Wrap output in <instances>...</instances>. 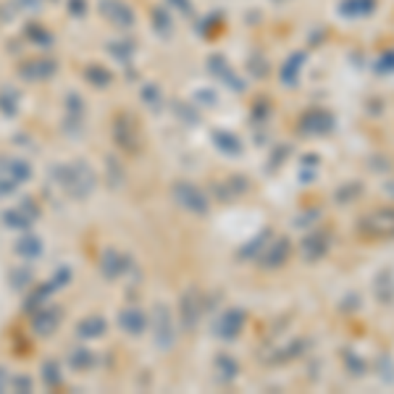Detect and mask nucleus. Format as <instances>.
<instances>
[{"instance_id":"obj_1","label":"nucleus","mask_w":394,"mask_h":394,"mask_svg":"<svg viewBox=\"0 0 394 394\" xmlns=\"http://www.w3.org/2000/svg\"><path fill=\"white\" fill-rule=\"evenodd\" d=\"M355 231L365 242H386L394 239V208H374L355 221Z\"/></svg>"},{"instance_id":"obj_2","label":"nucleus","mask_w":394,"mask_h":394,"mask_svg":"<svg viewBox=\"0 0 394 394\" xmlns=\"http://www.w3.org/2000/svg\"><path fill=\"white\" fill-rule=\"evenodd\" d=\"M331 242H334L331 231H315V234L305 236L303 239V258H305L307 263L324 260L329 255V250H331Z\"/></svg>"},{"instance_id":"obj_3","label":"nucleus","mask_w":394,"mask_h":394,"mask_svg":"<svg viewBox=\"0 0 394 394\" xmlns=\"http://www.w3.org/2000/svg\"><path fill=\"white\" fill-rule=\"evenodd\" d=\"M336 127V118L329 113V110H310L303 116L300 121V129L305 132V134H318V137H324V134H331Z\"/></svg>"},{"instance_id":"obj_4","label":"nucleus","mask_w":394,"mask_h":394,"mask_svg":"<svg viewBox=\"0 0 394 394\" xmlns=\"http://www.w3.org/2000/svg\"><path fill=\"white\" fill-rule=\"evenodd\" d=\"M379 6V0H342L339 3V13L345 16V19H365V16H371Z\"/></svg>"},{"instance_id":"obj_5","label":"nucleus","mask_w":394,"mask_h":394,"mask_svg":"<svg viewBox=\"0 0 394 394\" xmlns=\"http://www.w3.org/2000/svg\"><path fill=\"white\" fill-rule=\"evenodd\" d=\"M360 195H363V182H345L342 187H336L334 200L336 205H352V203H357Z\"/></svg>"},{"instance_id":"obj_6","label":"nucleus","mask_w":394,"mask_h":394,"mask_svg":"<svg viewBox=\"0 0 394 394\" xmlns=\"http://www.w3.org/2000/svg\"><path fill=\"white\" fill-rule=\"evenodd\" d=\"M376 297H379V303H384V305H389L394 300V279L389 268H384L381 274L376 276Z\"/></svg>"},{"instance_id":"obj_7","label":"nucleus","mask_w":394,"mask_h":394,"mask_svg":"<svg viewBox=\"0 0 394 394\" xmlns=\"http://www.w3.org/2000/svg\"><path fill=\"white\" fill-rule=\"evenodd\" d=\"M342 360H345V371L352 379H363L365 371H368V365H365L363 357H357L352 350H342Z\"/></svg>"},{"instance_id":"obj_8","label":"nucleus","mask_w":394,"mask_h":394,"mask_svg":"<svg viewBox=\"0 0 394 394\" xmlns=\"http://www.w3.org/2000/svg\"><path fill=\"white\" fill-rule=\"evenodd\" d=\"M360 307H363V297L357 295V292H350V295L339 303V313H345V315L347 313H357Z\"/></svg>"},{"instance_id":"obj_9","label":"nucleus","mask_w":394,"mask_h":394,"mask_svg":"<svg viewBox=\"0 0 394 394\" xmlns=\"http://www.w3.org/2000/svg\"><path fill=\"white\" fill-rule=\"evenodd\" d=\"M286 255H289V242L286 239H279V245L271 250V255H268V263H274V268L279 266V263H284Z\"/></svg>"},{"instance_id":"obj_10","label":"nucleus","mask_w":394,"mask_h":394,"mask_svg":"<svg viewBox=\"0 0 394 394\" xmlns=\"http://www.w3.org/2000/svg\"><path fill=\"white\" fill-rule=\"evenodd\" d=\"M376 71H381V74L394 71V53H384V56L379 58V63H376Z\"/></svg>"},{"instance_id":"obj_11","label":"nucleus","mask_w":394,"mask_h":394,"mask_svg":"<svg viewBox=\"0 0 394 394\" xmlns=\"http://www.w3.org/2000/svg\"><path fill=\"white\" fill-rule=\"evenodd\" d=\"M379 371L384 374L386 381H394V374H392V371H394V365H392V360H389L386 355H384V357H381V360H379Z\"/></svg>"},{"instance_id":"obj_12","label":"nucleus","mask_w":394,"mask_h":394,"mask_svg":"<svg viewBox=\"0 0 394 394\" xmlns=\"http://www.w3.org/2000/svg\"><path fill=\"white\" fill-rule=\"evenodd\" d=\"M384 189H386V192H389V195L394 197V184H392V182H386V187H384Z\"/></svg>"}]
</instances>
